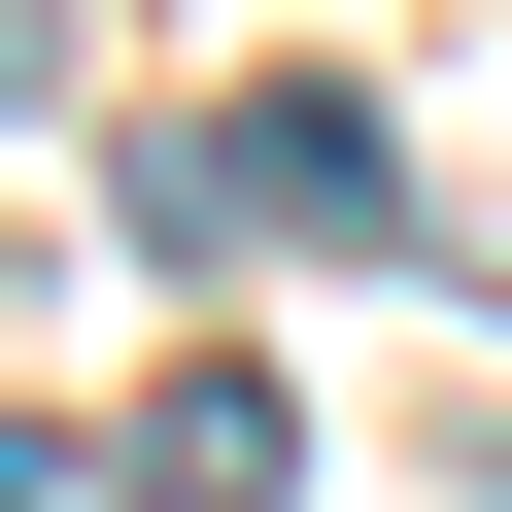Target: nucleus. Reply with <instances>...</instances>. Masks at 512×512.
I'll use <instances>...</instances> for the list:
<instances>
[{
  "mask_svg": "<svg viewBox=\"0 0 512 512\" xmlns=\"http://www.w3.org/2000/svg\"><path fill=\"white\" fill-rule=\"evenodd\" d=\"M137 239H171V274H274V239H410V137H342L308 69H274V103H171V137H137Z\"/></svg>",
  "mask_w": 512,
  "mask_h": 512,
  "instance_id": "obj_1",
  "label": "nucleus"
},
{
  "mask_svg": "<svg viewBox=\"0 0 512 512\" xmlns=\"http://www.w3.org/2000/svg\"><path fill=\"white\" fill-rule=\"evenodd\" d=\"M137 478H171V512H274V478H308V410H274V376H171V444H137Z\"/></svg>",
  "mask_w": 512,
  "mask_h": 512,
  "instance_id": "obj_2",
  "label": "nucleus"
},
{
  "mask_svg": "<svg viewBox=\"0 0 512 512\" xmlns=\"http://www.w3.org/2000/svg\"><path fill=\"white\" fill-rule=\"evenodd\" d=\"M0 512H137V478H103V444H69V410H0Z\"/></svg>",
  "mask_w": 512,
  "mask_h": 512,
  "instance_id": "obj_3",
  "label": "nucleus"
}]
</instances>
